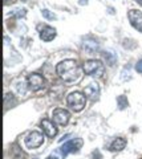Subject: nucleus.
<instances>
[{"label": "nucleus", "mask_w": 142, "mask_h": 159, "mask_svg": "<svg viewBox=\"0 0 142 159\" xmlns=\"http://www.w3.org/2000/svg\"><path fill=\"white\" fill-rule=\"evenodd\" d=\"M41 129H43V131L47 134V137H49V138H53L57 135V127L53 125V122L49 121V119H43Z\"/></svg>", "instance_id": "nucleus-11"}, {"label": "nucleus", "mask_w": 142, "mask_h": 159, "mask_svg": "<svg viewBox=\"0 0 142 159\" xmlns=\"http://www.w3.org/2000/svg\"><path fill=\"white\" fill-rule=\"evenodd\" d=\"M82 69H84L85 74L92 77H101L105 72V66L100 60H88L84 62Z\"/></svg>", "instance_id": "nucleus-3"}, {"label": "nucleus", "mask_w": 142, "mask_h": 159, "mask_svg": "<svg viewBox=\"0 0 142 159\" xmlns=\"http://www.w3.org/2000/svg\"><path fill=\"white\" fill-rule=\"evenodd\" d=\"M52 117H53V121H55L57 125L66 126L68 122H69V119H71V114H69V111H68V110H65V109L57 107V109L53 110Z\"/></svg>", "instance_id": "nucleus-7"}, {"label": "nucleus", "mask_w": 142, "mask_h": 159, "mask_svg": "<svg viewBox=\"0 0 142 159\" xmlns=\"http://www.w3.org/2000/svg\"><path fill=\"white\" fill-rule=\"evenodd\" d=\"M117 102H118L120 109H124V107H126L129 105V102H128V99H126L125 96H120L118 98H117Z\"/></svg>", "instance_id": "nucleus-16"}, {"label": "nucleus", "mask_w": 142, "mask_h": 159, "mask_svg": "<svg viewBox=\"0 0 142 159\" xmlns=\"http://www.w3.org/2000/svg\"><path fill=\"white\" fill-rule=\"evenodd\" d=\"M126 146V141L124 138H116L113 142L110 143V147L109 150L113 151V152H118V151H122Z\"/></svg>", "instance_id": "nucleus-13"}, {"label": "nucleus", "mask_w": 142, "mask_h": 159, "mask_svg": "<svg viewBox=\"0 0 142 159\" xmlns=\"http://www.w3.org/2000/svg\"><path fill=\"white\" fill-rule=\"evenodd\" d=\"M16 89H17L19 94H21V96H24V94H25V85H24L23 80H19V81L16 82Z\"/></svg>", "instance_id": "nucleus-15"}, {"label": "nucleus", "mask_w": 142, "mask_h": 159, "mask_svg": "<svg viewBox=\"0 0 142 159\" xmlns=\"http://www.w3.org/2000/svg\"><path fill=\"white\" fill-rule=\"evenodd\" d=\"M84 51L88 52L89 54H93V53H96V52H98V49H100V44L96 41V40H86V41L84 43Z\"/></svg>", "instance_id": "nucleus-12"}, {"label": "nucleus", "mask_w": 142, "mask_h": 159, "mask_svg": "<svg viewBox=\"0 0 142 159\" xmlns=\"http://www.w3.org/2000/svg\"><path fill=\"white\" fill-rule=\"evenodd\" d=\"M39 34H40V39L43 41H52L53 39L56 37V29L49 25H40L39 27Z\"/></svg>", "instance_id": "nucleus-9"}, {"label": "nucleus", "mask_w": 142, "mask_h": 159, "mask_svg": "<svg viewBox=\"0 0 142 159\" xmlns=\"http://www.w3.org/2000/svg\"><path fill=\"white\" fill-rule=\"evenodd\" d=\"M25 13H27V11L24 8H16V9H13L12 11V16H16V17H24L25 16Z\"/></svg>", "instance_id": "nucleus-17"}, {"label": "nucleus", "mask_w": 142, "mask_h": 159, "mask_svg": "<svg viewBox=\"0 0 142 159\" xmlns=\"http://www.w3.org/2000/svg\"><path fill=\"white\" fill-rule=\"evenodd\" d=\"M128 19L131 27L142 33V12L138 11V9H130L128 12Z\"/></svg>", "instance_id": "nucleus-8"}, {"label": "nucleus", "mask_w": 142, "mask_h": 159, "mask_svg": "<svg viewBox=\"0 0 142 159\" xmlns=\"http://www.w3.org/2000/svg\"><path fill=\"white\" fill-rule=\"evenodd\" d=\"M45 159H60V158H57V157H55V155H49V157L45 158Z\"/></svg>", "instance_id": "nucleus-20"}, {"label": "nucleus", "mask_w": 142, "mask_h": 159, "mask_svg": "<svg viewBox=\"0 0 142 159\" xmlns=\"http://www.w3.org/2000/svg\"><path fill=\"white\" fill-rule=\"evenodd\" d=\"M82 69L75 60H64L58 62L56 66V72L62 81L65 82H76L82 76Z\"/></svg>", "instance_id": "nucleus-1"}, {"label": "nucleus", "mask_w": 142, "mask_h": 159, "mask_svg": "<svg viewBox=\"0 0 142 159\" xmlns=\"http://www.w3.org/2000/svg\"><path fill=\"white\" fill-rule=\"evenodd\" d=\"M24 142L28 148H39L44 143V137L40 131H32L25 137Z\"/></svg>", "instance_id": "nucleus-6"}, {"label": "nucleus", "mask_w": 142, "mask_h": 159, "mask_svg": "<svg viewBox=\"0 0 142 159\" xmlns=\"http://www.w3.org/2000/svg\"><path fill=\"white\" fill-rule=\"evenodd\" d=\"M27 84L31 90L33 92H39L41 89L45 88V80L41 74H37V73H32L29 74L28 78H27Z\"/></svg>", "instance_id": "nucleus-5"}, {"label": "nucleus", "mask_w": 142, "mask_h": 159, "mask_svg": "<svg viewBox=\"0 0 142 159\" xmlns=\"http://www.w3.org/2000/svg\"><path fill=\"white\" fill-rule=\"evenodd\" d=\"M135 70L138 73H142V60H140V61L135 64Z\"/></svg>", "instance_id": "nucleus-19"}, {"label": "nucleus", "mask_w": 142, "mask_h": 159, "mask_svg": "<svg viewBox=\"0 0 142 159\" xmlns=\"http://www.w3.org/2000/svg\"><path fill=\"white\" fill-rule=\"evenodd\" d=\"M135 2H137V3H138V4H140V6H142V0H135Z\"/></svg>", "instance_id": "nucleus-21"}, {"label": "nucleus", "mask_w": 142, "mask_h": 159, "mask_svg": "<svg viewBox=\"0 0 142 159\" xmlns=\"http://www.w3.org/2000/svg\"><path fill=\"white\" fill-rule=\"evenodd\" d=\"M66 102L73 111H81L86 105V96L80 92H72L69 96L66 97Z\"/></svg>", "instance_id": "nucleus-2"}, {"label": "nucleus", "mask_w": 142, "mask_h": 159, "mask_svg": "<svg viewBox=\"0 0 142 159\" xmlns=\"http://www.w3.org/2000/svg\"><path fill=\"white\" fill-rule=\"evenodd\" d=\"M23 2H25V0H23Z\"/></svg>", "instance_id": "nucleus-22"}, {"label": "nucleus", "mask_w": 142, "mask_h": 159, "mask_svg": "<svg viewBox=\"0 0 142 159\" xmlns=\"http://www.w3.org/2000/svg\"><path fill=\"white\" fill-rule=\"evenodd\" d=\"M82 145H84V141H82V138H75V139H71V141H68L66 143H64V145L61 146L60 151L62 155H68V154L71 152H77L80 148L82 147Z\"/></svg>", "instance_id": "nucleus-4"}, {"label": "nucleus", "mask_w": 142, "mask_h": 159, "mask_svg": "<svg viewBox=\"0 0 142 159\" xmlns=\"http://www.w3.org/2000/svg\"><path fill=\"white\" fill-rule=\"evenodd\" d=\"M104 58L108 61L109 65H114V61H116V56L114 54H112V52H105L104 54Z\"/></svg>", "instance_id": "nucleus-14"}, {"label": "nucleus", "mask_w": 142, "mask_h": 159, "mask_svg": "<svg viewBox=\"0 0 142 159\" xmlns=\"http://www.w3.org/2000/svg\"><path fill=\"white\" fill-rule=\"evenodd\" d=\"M41 13H43V16L45 17V19H48V20H53V19H56V15H55V13H52V12H49L48 9H43Z\"/></svg>", "instance_id": "nucleus-18"}, {"label": "nucleus", "mask_w": 142, "mask_h": 159, "mask_svg": "<svg viewBox=\"0 0 142 159\" xmlns=\"http://www.w3.org/2000/svg\"><path fill=\"white\" fill-rule=\"evenodd\" d=\"M84 94L85 96L92 99V101H97L100 98V86L97 82H90L89 85H86L85 89H84Z\"/></svg>", "instance_id": "nucleus-10"}]
</instances>
